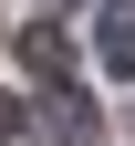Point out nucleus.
Returning a JSON list of instances; mask_svg holds the SVG:
<instances>
[{
	"label": "nucleus",
	"mask_w": 135,
	"mask_h": 146,
	"mask_svg": "<svg viewBox=\"0 0 135 146\" xmlns=\"http://www.w3.org/2000/svg\"><path fill=\"white\" fill-rule=\"evenodd\" d=\"M21 63L42 73V84H63V73H73V42H63L52 21H31V31H21Z\"/></svg>",
	"instance_id": "obj_3"
},
{
	"label": "nucleus",
	"mask_w": 135,
	"mask_h": 146,
	"mask_svg": "<svg viewBox=\"0 0 135 146\" xmlns=\"http://www.w3.org/2000/svg\"><path fill=\"white\" fill-rule=\"evenodd\" d=\"M94 52H104V73H135V0H104V21H94Z\"/></svg>",
	"instance_id": "obj_2"
},
{
	"label": "nucleus",
	"mask_w": 135,
	"mask_h": 146,
	"mask_svg": "<svg viewBox=\"0 0 135 146\" xmlns=\"http://www.w3.org/2000/svg\"><path fill=\"white\" fill-rule=\"evenodd\" d=\"M11 125H21V115H11V104H0V136H11Z\"/></svg>",
	"instance_id": "obj_4"
},
{
	"label": "nucleus",
	"mask_w": 135,
	"mask_h": 146,
	"mask_svg": "<svg viewBox=\"0 0 135 146\" xmlns=\"http://www.w3.org/2000/svg\"><path fill=\"white\" fill-rule=\"evenodd\" d=\"M31 125H42V136H63V146H94V104L73 94V84H42V104H31Z\"/></svg>",
	"instance_id": "obj_1"
}]
</instances>
